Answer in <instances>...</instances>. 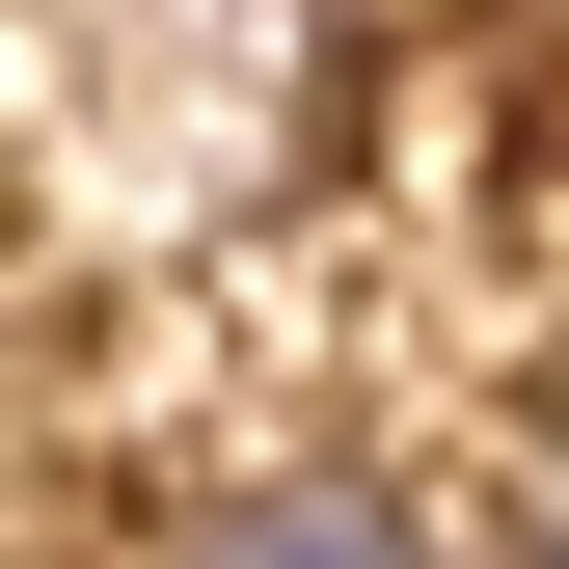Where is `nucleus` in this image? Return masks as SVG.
Wrapping results in <instances>:
<instances>
[{"mask_svg": "<svg viewBox=\"0 0 569 569\" xmlns=\"http://www.w3.org/2000/svg\"><path fill=\"white\" fill-rule=\"evenodd\" d=\"M163 569H435V516H407V488H326V461H299V488H218V516H190Z\"/></svg>", "mask_w": 569, "mask_h": 569, "instance_id": "1", "label": "nucleus"}]
</instances>
